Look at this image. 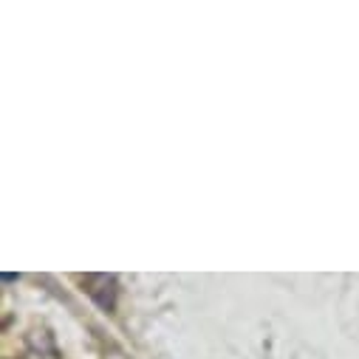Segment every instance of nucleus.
Instances as JSON below:
<instances>
[{
	"label": "nucleus",
	"mask_w": 359,
	"mask_h": 359,
	"mask_svg": "<svg viewBox=\"0 0 359 359\" xmlns=\"http://www.w3.org/2000/svg\"><path fill=\"white\" fill-rule=\"evenodd\" d=\"M82 286H85V294L91 297L100 309L105 311H114L116 309V278L114 275H85L82 278Z\"/></svg>",
	"instance_id": "f257e3e1"
}]
</instances>
